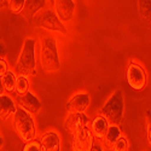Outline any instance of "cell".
<instances>
[{"label": "cell", "instance_id": "2", "mask_svg": "<svg viewBox=\"0 0 151 151\" xmlns=\"http://www.w3.org/2000/svg\"><path fill=\"white\" fill-rule=\"evenodd\" d=\"M123 110H124L123 94L120 90H116L112 93V96L106 100L104 106L99 110V116H103L109 124L117 126L121 123L123 119Z\"/></svg>", "mask_w": 151, "mask_h": 151}, {"label": "cell", "instance_id": "28", "mask_svg": "<svg viewBox=\"0 0 151 151\" xmlns=\"http://www.w3.org/2000/svg\"><path fill=\"white\" fill-rule=\"evenodd\" d=\"M4 146V139H3V137L0 135V149H1Z\"/></svg>", "mask_w": 151, "mask_h": 151}, {"label": "cell", "instance_id": "21", "mask_svg": "<svg viewBox=\"0 0 151 151\" xmlns=\"http://www.w3.org/2000/svg\"><path fill=\"white\" fill-rule=\"evenodd\" d=\"M24 3H26V0H9L10 11L14 15H19L22 12V10H23Z\"/></svg>", "mask_w": 151, "mask_h": 151}, {"label": "cell", "instance_id": "27", "mask_svg": "<svg viewBox=\"0 0 151 151\" xmlns=\"http://www.w3.org/2000/svg\"><path fill=\"white\" fill-rule=\"evenodd\" d=\"M4 94V86H3V82H1V78H0V96Z\"/></svg>", "mask_w": 151, "mask_h": 151}, {"label": "cell", "instance_id": "16", "mask_svg": "<svg viewBox=\"0 0 151 151\" xmlns=\"http://www.w3.org/2000/svg\"><path fill=\"white\" fill-rule=\"evenodd\" d=\"M120 137H121V131H120V128L117 127V126L110 124L109 128H108V132H106V134H105V137H104L103 140H104L105 145L110 149L111 145L114 144V143L116 142V139H117V138H120Z\"/></svg>", "mask_w": 151, "mask_h": 151}, {"label": "cell", "instance_id": "24", "mask_svg": "<svg viewBox=\"0 0 151 151\" xmlns=\"http://www.w3.org/2000/svg\"><path fill=\"white\" fill-rule=\"evenodd\" d=\"M146 139L150 145V111H147L146 115Z\"/></svg>", "mask_w": 151, "mask_h": 151}, {"label": "cell", "instance_id": "23", "mask_svg": "<svg viewBox=\"0 0 151 151\" xmlns=\"http://www.w3.org/2000/svg\"><path fill=\"white\" fill-rule=\"evenodd\" d=\"M9 71V64L5 58H0V78H3L4 75Z\"/></svg>", "mask_w": 151, "mask_h": 151}, {"label": "cell", "instance_id": "10", "mask_svg": "<svg viewBox=\"0 0 151 151\" xmlns=\"http://www.w3.org/2000/svg\"><path fill=\"white\" fill-rule=\"evenodd\" d=\"M16 104L21 109L26 110L27 112H29V114H32V115L37 114L41 109L40 100L37 99L32 92H27L23 96H18L17 99H16Z\"/></svg>", "mask_w": 151, "mask_h": 151}, {"label": "cell", "instance_id": "3", "mask_svg": "<svg viewBox=\"0 0 151 151\" xmlns=\"http://www.w3.org/2000/svg\"><path fill=\"white\" fill-rule=\"evenodd\" d=\"M14 128L21 140L28 143L35 139L36 127L34 117L32 114L21 109L19 106L16 108V112L14 114Z\"/></svg>", "mask_w": 151, "mask_h": 151}, {"label": "cell", "instance_id": "18", "mask_svg": "<svg viewBox=\"0 0 151 151\" xmlns=\"http://www.w3.org/2000/svg\"><path fill=\"white\" fill-rule=\"evenodd\" d=\"M15 92L18 96H23L27 92H29V81L27 76H17L16 86H15Z\"/></svg>", "mask_w": 151, "mask_h": 151}, {"label": "cell", "instance_id": "29", "mask_svg": "<svg viewBox=\"0 0 151 151\" xmlns=\"http://www.w3.org/2000/svg\"><path fill=\"white\" fill-rule=\"evenodd\" d=\"M7 0H0V4H6Z\"/></svg>", "mask_w": 151, "mask_h": 151}, {"label": "cell", "instance_id": "22", "mask_svg": "<svg viewBox=\"0 0 151 151\" xmlns=\"http://www.w3.org/2000/svg\"><path fill=\"white\" fill-rule=\"evenodd\" d=\"M23 151H42L41 144L39 140H30L28 143H26V145L23 146Z\"/></svg>", "mask_w": 151, "mask_h": 151}, {"label": "cell", "instance_id": "12", "mask_svg": "<svg viewBox=\"0 0 151 151\" xmlns=\"http://www.w3.org/2000/svg\"><path fill=\"white\" fill-rule=\"evenodd\" d=\"M42 151H60V138L56 131H48L40 138Z\"/></svg>", "mask_w": 151, "mask_h": 151}, {"label": "cell", "instance_id": "19", "mask_svg": "<svg viewBox=\"0 0 151 151\" xmlns=\"http://www.w3.org/2000/svg\"><path fill=\"white\" fill-rule=\"evenodd\" d=\"M139 12L145 19H150L151 14V0H138Z\"/></svg>", "mask_w": 151, "mask_h": 151}, {"label": "cell", "instance_id": "13", "mask_svg": "<svg viewBox=\"0 0 151 151\" xmlns=\"http://www.w3.org/2000/svg\"><path fill=\"white\" fill-rule=\"evenodd\" d=\"M109 126L110 124L108 123V121L103 116H97L90 123V131L94 138H97L99 140H103L106 132H108Z\"/></svg>", "mask_w": 151, "mask_h": 151}, {"label": "cell", "instance_id": "8", "mask_svg": "<svg viewBox=\"0 0 151 151\" xmlns=\"http://www.w3.org/2000/svg\"><path fill=\"white\" fill-rule=\"evenodd\" d=\"M91 102V97L86 92H79L74 94L67 103V111L69 114H79L85 112V110L88 108Z\"/></svg>", "mask_w": 151, "mask_h": 151}, {"label": "cell", "instance_id": "9", "mask_svg": "<svg viewBox=\"0 0 151 151\" xmlns=\"http://www.w3.org/2000/svg\"><path fill=\"white\" fill-rule=\"evenodd\" d=\"M55 4V12L60 22H69L75 11V3L74 0H53Z\"/></svg>", "mask_w": 151, "mask_h": 151}, {"label": "cell", "instance_id": "5", "mask_svg": "<svg viewBox=\"0 0 151 151\" xmlns=\"http://www.w3.org/2000/svg\"><path fill=\"white\" fill-rule=\"evenodd\" d=\"M30 24L33 27H40L47 29L50 32H58L62 34H67V28L59 21L56 12L53 10H42L30 19Z\"/></svg>", "mask_w": 151, "mask_h": 151}, {"label": "cell", "instance_id": "11", "mask_svg": "<svg viewBox=\"0 0 151 151\" xmlns=\"http://www.w3.org/2000/svg\"><path fill=\"white\" fill-rule=\"evenodd\" d=\"M90 120L87 117L83 112H79V114H69V116L67 117L65 124L67 128L70 132V134L75 133L79 129L90 127Z\"/></svg>", "mask_w": 151, "mask_h": 151}, {"label": "cell", "instance_id": "17", "mask_svg": "<svg viewBox=\"0 0 151 151\" xmlns=\"http://www.w3.org/2000/svg\"><path fill=\"white\" fill-rule=\"evenodd\" d=\"M16 80H17V75L14 71H7L4 76L1 78V82L4 86V91L6 92H15V86H16Z\"/></svg>", "mask_w": 151, "mask_h": 151}, {"label": "cell", "instance_id": "7", "mask_svg": "<svg viewBox=\"0 0 151 151\" xmlns=\"http://www.w3.org/2000/svg\"><path fill=\"white\" fill-rule=\"evenodd\" d=\"M71 150L73 151H91L94 145V137L90 127L79 129L71 134Z\"/></svg>", "mask_w": 151, "mask_h": 151}, {"label": "cell", "instance_id": "15", "mask_svg": "<svg viewBox=\"0 0 151 151\" xmlns=\"http://www.w3.org/2000/svg\"><path fill=\"white\" fill-rule=\"evenodd\" d=\"M16 112V104L14 103L9 96L1 94L0 96V119L1 120H7L11 115H14Z\"/></svg>", "mask_w": 151, "mask_h": 151}, {"label": "cell", "instance_id": "30", "mask_svg": "<svg viewBox=\"0 0 151 151\" xmlns=\"http://www.w3.org/2000/svg\"><path fill=\"white\" fill-rule=\"evenodd\" d=\"M7 1H9V0H7Z\"/></svg>", "mask_w": 151, "mask_h": 151}, {"label": "cell", "instance_id": "14", "mask_svg": "<svg viewBox=\"0 0 151 151\" xmlns=\"http://www.w3.org/2000/svg\"><path fill=\"white\" fill-rule=\"evenodd\" d=\"M45 5H46V0H26L23 10H22L24 18L30 22V19L39 11H41Z\"/></svg>", "mask_w": 151, "mask_h": 151}, {"label": "cell", "instance_id": "1", "mask_svg": "<svg viewBox=\"0 0 151 151\" xmlns=\"http://www.w3.org/2000/svg\"><path fill=\"white\" fill-rule=\"evenodd\" d=\"M40 60L46 73H56L60 68L56 39L50 35L40 39Z\"/></svg>", "mask_w": 151, "mask_h": 151}, {"label": "cell", "instance_id": "25", "mask_svg": "<svg viewBox=\"0 0 151 151\" xmlns=\"http://www.w3.org/2000/svg\"><path fill=\"white\" fill-rule=\"evenodd\" d=\"M5 55H6V50H5L4 45L0 42V58H5Z\"/></svg>", "mask_w": 151, "mask_h": 151}, {"label": "cell", "instance_id": "20", "mask_svg": "<svg viewBox=\"0 0 151 151\" xmlns=\"http://www.w3.org/2000/svg\"><path fill=\"white\" fill-rule=\"evenodd\" d=\"M112 151H128L129 150V144L128 140L123 137H120L116 139V142L111 145L110 147Z\"/></svg>", "mask_w": 151, "mask_h": 151}, {"label": "cell", "instance_id": "6", "mask_svg": "<svg viewBox=\"0 0 151 151\" xmlns=\"http://www.w3.org/2000/svg\"><path fill=\"white\" fill-rule=\"evenodd\" d=\"M126 78H127L128 85L135 91L143 90L146 85V73L144 68L137 62H129Z\"/></svg>", "mask_w": 151, "mask_h": 151}, {"label": "cell", "instance_id": "4", "mask_svg": "<svg viewBox=\"0 0 151 151\" xmlns=\"http://www.w3.org/2000/svg\"><path fill=\"white\" fill-rule=\"evenodd\" d=\"M35 41L33 39H26L16 63V75L28 78L35 73Z\"/></svg>", "mask_w": 151, "mask_h": 151}, {"label": "cell", "instance_id": "26", "mask_svg": "<svg viewBox=\"0 0 151 151\" xmlns=\"http://www.w3.org/2000/svg\"><path fill=\"white\" fill-rule=\"evenodd\" d=\"M91 151H103V149H102V146H99V145H96V144H94Z\"/></svg>", "mask_w": 151, "mask_h": 151}]
</instances>
